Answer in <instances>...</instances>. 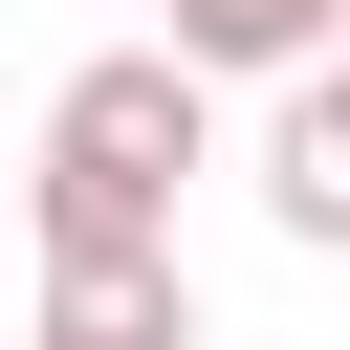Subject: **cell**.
<instances>
[{
  "mask_svg": "<svg viewBox=\"0 0 350 350\" xmlns=\"http://www.w3.org/2000/svg\"><path fill=\"white\" fill-rule=\"evenodd\" d=\"M262 219H284L306 262H350V44L284 66V109H262Z\"/></svg>",
  "mask_w": 350,
  "mask_h": 350,
  "instance_id": "obj_1",
  "label": "cell"
},
{
  "mask_svg": "<svg viewBox=\"0 0 350 350\" xmlns=\"http://www.w3.org/2000/svg\"><path fill=\"white\" fill-rule=\"evenodd\" d=\"M22 350H197L175 241H153V262H44V328H22Z\"/></svg>",
  "mask_w": 350,
  "mask_h": 350,
  "instance_id": "obj_2",
  "label": "cell"
},
{
  "mask_svg": "<svg viewBox=\"0 0 350 350\" xmlns=\"http://www.w3.org/2000/svg\"><path fill=\"white\" fill-rule=\"evenodd\" d=\"M153 22H175L219 88H284V66H328V44H350V0H153Z\"/></svg>",
  "mask_w": 350,
  "mask_h": 350,
  "instance_id": "obj_3",
  "label": "cell"
}]
</instances>
